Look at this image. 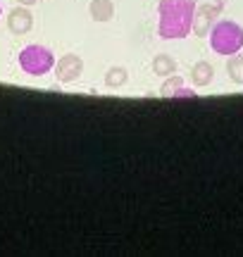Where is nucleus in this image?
Segmentation results:
<instances>
[{
	"label": "nucleus",
	"instance_id": "1",
	"mask_svg": "<svg viewBox=\"0 0 243 257\" xmlns=\"http://www.w3.org/2000/svg\"><path fill=\"white\" fill-rule=\"evenodd\" d=\"M196 0H160L158 3V34L165 41L186 38L193 27Z\"/></svg>",
	"mask_w": 243,
	"mask_h": 257
},
{
	"label": "nucleus",
	"instance_id": "2",
	"mask_svg": "<svg viewBox=\"0 0 243 257\" xmlns=\"http://www.w3.org/2000/svg\"><path fill=\"white\" fill-rule=\"evenodd\" d=\"M210 48L217 55H234L243 48V27L231 19H219L210 29Z\"/></svg>",
	"mask_w": 243,
	"mask_h": 257
},
{
	"label": "nucleus",
	"instance_id": "3",
	"mask_svg": "<svg viewBox=\"0 0 243 257\" xmlns=\"http://www.w3.org/2000/svg\"><path fill=\"white\" fill-rule=\"evenodd\" d=\"M17 62H19V69L24 74H29V76H43L50 69H55V55H53V50L46 46H38V43L22 48Z\"/></svg>",
	"mask_w": 243,
	"mask_h": 257
},
{
	"label": "nucleus",
	"instance_id": "4",
	"mask_svg": "<svg viewBox=\"0 0 243 257\" xmlns=\"http://www.w3.org/2000/svg\"><path fill=\"white\" fill-rule=\"evenodd\" d=\"M222 5L224 3H207V5H198L196 12H193V27H191V31L196 34L198 38H203L210 34V29L215 27L217 17L222 15Z\"/></svg>",
	"mask_w": 243,
	"mask_h": 257
},
{
	"label": "nucleus",
	"instance_id": "5",
	"mask_svg": "<svg viewBox=\"0 0 243 257\" xmlns=\"http://www.w3.org/2000/svg\"><path fill=\"white\" fill-rule=\"evenodd\" d=\"M84 74V60L74 53H67L55 62V76L60 83H74Z\"/></svg>",
	"mask_w": 243,
	"mask_h": 257
},
{
	"label": "nucleus",
	"instance_id": "6",
	"mask_svg": "<svg viewBox=\"0 0 243 257\" xmlns=\"http://www.w3.org/2000/svg\"><path fill=\"white\" fill-rule=\"evenodd\" d=\"M8 29H10V34H15V36H27L29 31L34 29V15L29 12L27 5H19V8L10 10Z\"/></svg>",
	"mask_w": 243,
	"mask_h": 257
},
{
	"label": "nucleus",
	"instance_id": "7",
	"mask_svg": "<svg viewBox=\"0 0 243 257\" xmlns=\"http://www.w3.org/2000/svg\"><path fill=\"white\" fill-rule=\"evenodd\" d=\"M212 79H215V67L207 60H198L193 64V69H191V81L196 83L198 88H205V86L212 83Z\"/></svg>",
	"mask_w": 243,
	"mask_h": 257
},
{
	"label": "nucleus",
	"instance_id": "8",
	"mask_svg": "<svg viewBox=\"0 0 243 257\" xmlns=\"http://www.w3.org/2000/svg\"><path fill=\"white\" fill-rule=\"evenodd\" d=\"M88 15L93 22L98 24H105V22H110L114 17V3L112 0H91V5H88Z\"/></svg>",
	"mask_w": 243,
	"mask_h": 257
},
{
	"label": "nucleus",
	"instance_id": "9",
	"mask_svg": "<svg viewBox=\"0 0 243 257\" xmlns=\"http://www.w3.org/2000/svg\"><path fill=\"white\" fill-rule=\"evenodd\" d=\"M153 74H158V76H172V74H177V62H174V57L167 55V53H158V55L153 57Z\"/></svg>",
	"mask_w": 243,
	"mask_h": 257
},
{
	"label": "nucleus",
	"instance_id": "10",
	"mask_svg": "<svg viewBox=\"0 0 243 257\" xmlns=\"http://www.w3.org/2000/svg\"><path fill=\"white\" fill-rule=\"evenodd\" d=\"M226 74H229V81L236 86H243V53H234L226 60Z\"/></svg>",
	"mask_w": 243,
	"mask_h": 257
},
{
	"label": "nucleus",
	"instance_id": "11",
	"mask_svg": "<svg viewBox=\"0 0 243 257\" xmlns=\"http://www.w3.org/2000/svg\"><path fill=\"white\" fill-rule=\"evenodd\" d=\"M103 81L107 88H122V86H127V81H129V72L124 67H110Z\"/></svg>",
	"mask_w": 243,
	"mask_h": 257
},
{
	"label": "nucleus",
	"instance_id": "12",
	"mask_svg": "<svg viewBox=\"0 0 243 257\" xmlns=\"http://www.w3.org/2000/svg\"><path fill=\"white\" fill-rule=\"evenodd\" d=\"M181 86H184V79H181V76H177V74H172V76H167V81L162 83L160 93L169 98V95H174V93H177L179 88H181Z\"/></svg>",
	"mask_w": 243,
	"mask_h": 257
},
{
	"label": "nucleus",
	"instance_id": "13",
	"mask_svg": "<svg viewBox=\"0 0 243 257\" xmlns=\"http://www.w3.org/2000/svg\"><path fill=\"white\" fill-rule=\"evenodd\" d=\"M174 98H196V93L191 91V88H186V86H181V88L174 93Z\"/></svg>",
	"mask_w": 243,
	"mask_h": 257
},
{
	"label": "nucleus",
	"instance_id": "14",
	"mask_svg": "<svg viewBox=\"0 0 243 257\" xmlns=\"http://www.w3.org/2000/svg\"><path fill=\"white\" fill-rule=\"evenodd\" d=\"M19 5H27V8H31V5H36L38 0H17Z\"/></svg>",
	"mask_w": 243,
	"mask_h": 257
},
{
	"label": "nucleus",
	"instance_id": "15",
	"mask_svg": "<svg viewBox=\"0 0 243 257\" xmlns=\"http://www.w3.org/2000/svg\"><path fill=\"white\" fill-rule=\"evenodd\" d=\"M0 17H3V3H0Z\"/></svg>",
	"mask_w": 243,
	"mask_h": 257
}]
</instances>
